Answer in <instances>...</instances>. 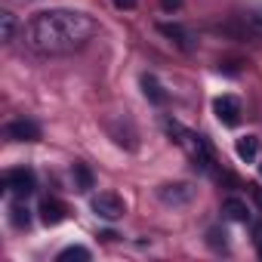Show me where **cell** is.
Segmentation results:
<instances>
[{
	"mask_svg": "<svg viewBox=\"0 0 262 262\" xmlns=\"http://www.w3.org/2000/svg\"><path fill=\"white\" fill-rule=\"evenodd\" d=\"M99 34V22L80 10H43L25 25V47L37 56H68Z\"/></svg>",
	"mask_w": 262,
	"mask_h": 262,
	"instance_id": "6da1fadb",
	"label": "cell"
},
{
	"mask_svg": "<svg viewBox=\"0 0 262 262\" xmlns=\"http://www.w3.org/2000/svg\"><path fill=\"white\" fill-rule=\"evenodd\" d=\"M234 28L241 37L262 43V7H247L234 16Z\"/></svg>",
	"mask_w": 262,
	"mask_h": 262,
	"instance_id": "7a4b0ae2",
	"label": "cell"
},
{
	"mask_svg": "<svg viewBox=\"0 0 262 262\" xmlns=\"http://www.w3.org/2000/svg\"><path fill=\"white\" fill-rule=\"evenodd\" d=\"M90 207H93V213L96 216H102V219H108V222H114V219H120L123 216V201L114 194V191H99L93 201H90Z\"/></svg>",
	"mask_w": 262,
	"mask_h": 262,
	"instance_id": "3957f363",
	"label": "cell"
},
{
	"mask_svg": "<svg viewBox=\"0 0 262 262\" xmlns=\"http://www.w3.org/2000/svg\"><path fill=\"white\" fill-rule=\"evenodd\" d=\"M4 188L7 191H13L16 198H28L34 188H37V179H34V173L31 170H10L7 176H4Z\"/></svg>",
	"mask_w": 262,
	"mask_h": 262,
	"instance_id": "277c9868",
	"label": "cell"
},
{
	"mask_svg": "<svg viewBox=\"0 0 262 262\" xmlns=\"http://www.w3.org/2000/svg\"><path fill=\"white\" fill-rule=\"evenodd\" d=\"M158 198H161V204H167V207H185V204L194 198V188H191L188 182H164V185L158 188Z\"/></svg>",
	"mask_w": 262,
	"mask_h": 262,
	"instance_id": "5b68a950",
	"label": "cell"
},
{
	"mask_svg": "<svg viewBox=\"0 0 262 262\" xmlns=\"http://www.w3.org/2000/svg\"><path fill=\"white\" fill-rule=\"evenodd\" d=\"M7 139H13V142H37L40 139V126L34 123V120H13V123H7Z\"/></svg>",
	"mask_w": 262,
	"mask_h": 262,
	"instance_id": "8992f818",
	"label": "cell"
},
{
	"mask_svg": "<svg viewBox=\"0 0 262 262\" xmlns=\"http://www.w3.org/2000/svg\"><path fill=\"white\" fill-rule=\"evenodd\" d=\"M213 111H216L219 123H225V126H237L241 123V102L234 96H219L213 102Z\"/></svg>",
	"mask_w": 262,
	"mask_h": 262,
	"instance_id": "52a82bcc",
	"label": "cell"
},
{
	"mask_svg": "<svg viewBox=\"0 0 262 262\" xmlns=\"http://www.w3.org/2000/svg\"><path fill=\"white\" fill-rule=\"evenodd\" d=\"M158 31L164 34V37H170L179 50H185V53H191L194 47H198V40H194V34L188 31V28H182V25H170V22H161L158 25Z\"/></svg>",
	"mask_w": 262,
	"mask_h": 262,
	"instance_id": "ba28073f",
	"label": "cell"
},
{
	"mask_svg": "<svg viewBox=\"0 0 262 262\" xmlns=\"http://www.w3.org/2000/svg\"><path fill=\"white\" fill-rule=\"evenodd\" d=\"M65 216H68V210H65V204H62V201L47 198V201L40 204V219H43L47 225H59V222H65Z\"/></svg>",
	"mask_w": 262,
	"mask_h": 262,
	"instance_id": "9c48e42d",
	"label": "cell"
},
{
	"mask_svg": "<svg viewBox=\"0 0 262 262\" xmlns=\"http://www.w3.org/2000/svg\"><path fill=\"white\" fill-rule=\"evenodd\" d=\"M222 216L231 222H250V207L241 198H225L222 201Z\"/></svg>",
	"mask_w": 262,
	"mask_h": 262,
	"instance_id": "30bf717a",
	"label": "cell"
},
{
	"mask_svg": "<svg viewBox=\"0 0 262 262\" xmlns=\"http://www.w3.org/2000/svg\"><path fill=\"white\" fill-rule=\"evenodd\" d=\"M142 90H145V99H148V102H155V105H164V102H167V93H164V86L158 83L155 74H145V77H142Z\"/></svg>",
	"mask_w": 262,
	"mask_h": 262,
	"instance_id": "8fae6325",
	"label": "cell"
},
{
	"mask_svg": "<svg viewBox=\"0 0 262 262\" xmlns=\"http://www.w3.org/2000/svg\"><path fill=\"white\" fill-rule=\"evenodd\" d=\"M234 151H237V158L241 161H256V155H259V139L256 136H241L237 139V145H234Z\"/></svg>",
	"mask_w": 262,
	"mask_h": 262,
	"instance_id": "7c38bea8",
	"label": "cell"
},
{
	"mask_svg": "<svg viewBox=\"0 0 262 262\" xmlns=\"http://www.w3.org/2000/svg\"><path fill=\"white\" fill-rule=\"evenodd\" d=\"M71 179H74V188L77 191H90L93 188V170L86 164H80V161L71 167Z\"/></svg>",
	"mask_w": 262,
	"mask_h": 262,
	"instance_id": "4fadbf2b",
	"label": "cell"
},
{
	"mask_svg": "<svg viewBox=\"0 0 262 262\" xmlns=\"http://www.w3.org/2000/svg\"><path fill=\"white\" fill-rule=\"evenodd\" d=\"M10 222H13L16 228H28V225H31V216H28V207H25L22 201H16V204L10 207Z\"/></svg>",
	"mask_w": 262,
	"mask_h": 262,
	"instance_id": "5bb4252c",
	"label": "cell"
},
{
	"mask_svg": "<svg viewBox=\"0 0 262 262\" xmlns=\"http://www.w3.org/2000/svg\"><path fill=\"white\" fill-rule=\"evenodd\" d=\"M0 37H4L7 43L16 37V16H13L10 10H4V13H0Z\"/></svg>",
	"mask_w": 262,
	"mask_h": 262,
	"instance_id": "9a60e30c",
	"label": "cell"
},
{
	"mask_svg": "<svg viewBox=\"0 0 262 262\" xmlns=\"http://www.w3.org/2000/svg\"><path fill=\"white\" fill-rule=\"evenodd\" d=\"M56 259H59V262H68V259H83V262H86V259H90V250H86V247H65Z\"/></svg>",
	"mask_w": 262,
	"mask_h": 262,
	"instance_id": "2e32d148",
	"label": "cell"
},
{
	"mask_svg": "<svg viewBox=\"0 0 262 262\" xmlns=\"http://www.w3.org/2000/svg\"><path fill=\"white\" fill-rule=\"evenodd\" d=\"M225 237H228V234H225L222 228H210V231H207V244H210L213 250H225V247H228Z\"/></svg>",
	"mask_w": 262,
	"mask_h": 262,
	"instance_id": "e0dca14e",
	"label": "cell"
},
{
	"mask_svg": "<svg viewBox=\"0 0 262 262\" xmlns=\"http://www.w3.org/2000/svg\"><path fill=\"white\" fill-rule=\"evenodd\" d=\"M253 244H256V253H259V259H262V222L253 225Z\"/></svg>",
	"mask_w": 262,
	"mask_h": 262,
	"instance_id": "ac0fdd59",
	"label": "cell"
},
{
	"mask_svg": "<svg viewBox=\"0 0 262 262\" xmlns=\"http://www.w3.org/2000/svg\"><path fill=\"white\" fill-rule=\"evenodd\" d=\"M114 7H117V10H133L136 0H114Z\"/></svg>",
	"mask_w": 262,
	"mask_h": 262,
	"instance_id": "d6986e66",
	"label": "cell"
},
{
	"mask_svg": "<svg viewBox=\"0 0 262 262\" xmlns=\"http://www.w3.org/2000/svg\"><path fill=\"white\" fill-rule=\"evenodd\" d=\"M161 7H164V10H179L182 0H161Z\"/></svg>",
	"mask_w": 262,
	"mask_h": 262,
	"instance_id": "ffe728a7",
	"label": "cell"
},
{
	"mask_svg": "<svg viewBox=\"0 0 262 262\" xmlns=\"http://www.w3.org/2000/svg\"><path fill=\"white\" fill-rule=\"evenodd\" d=\"M250 188H253V198H256V201H259V207H262V188H256V185H250Z\"/></svg>",
	"mask_w": 262,
	"mask_h": 262,
	"instance_id": "44dd1931",
	"label": "cell"
},
{
	"mask_svg": "<svg viewBox=\"0 0 262 262\" xmlns=\"http://www.w3.org/2000/svg\"><path fill=\"white\" fill-rule=\"evenodd\" d=\"M259 170H262V167H259Z\"/></svg>",
	"mask_w": 262,
	"mask_h": 262,
	"instance_id": "7402d4cb",
	"label": "cell"
}]
</instances>
